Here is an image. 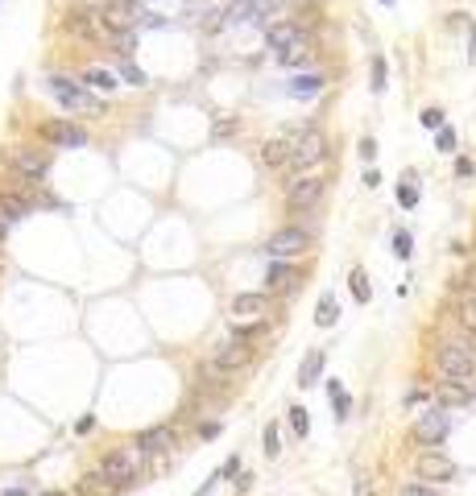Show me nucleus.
I'll list each match as a JSON object with an SVG mask.
<instances>
[{"label": "nucleus", "instance_id": "2eb2a0df", "mask_svg": "<svg viewBox=\"0 0 476 496\" xmlns=\"http://www.w3.org/2000/svg\"><path fill=\"white\" fill-rule=\"evenodd\" d=\"M265 42H269L274 54H282V50L307 42V33H303V25H298V21H278V25H269V29H265Z\"/></svg>", "mask_w": 476, "mask_h": 496}, {"label": "nucleus", "instance_id": "473e14b6", "mask_svg": "<svg viewBox=\"0 0 476 496\" xmlns=\"http://www.w3.org/2000/svg\"><path fill=\"white\" fill-rule=\"evenodd\" d=\"M290 426H294V434H298V439L310 430V418H307V409H303V405H290Z\"/></svg>", "mask_w": 476, "mask_h": 496}, {"label": "nucleus", "instance_id": "ddd939ff", "mask_svg": "<svg viewBox=\"0 0 476 496\" xmlns=\"http://www.w3.org/2000/svg\"><path fill=\"white\" fill-rule=\"evenodd\" d=\"M9 165H13L21 178H29V182H42L46 170H50V158L42 149H13V153H9Z\"/></svg>", "mask_w": 476, "mask_h": 496}, {"label": "nucleus", "instance_id": "9b49d317", "mask_svg": "<svg viewBox=\"0 0 476 496\" xmlns=\"http://www.w3.org/2000/svg\"><path fill=\"white\" fill-rule=\"evenodd\" d=\"M133 447L141 451L145 459H149V455H170V451L178 447V434H174V426H149V430L137 434Z\"/></svg>", "mask_w": 476, "mask_h": 496}, {"label": "nucleus", "instance_id": "a211bd4d", "mask_svg": "<svg viewBox=\"0 0 476 496\" xmlns=\"http://www.w3.org/2000/svg\"><path fill=\"white\" fill-rule=\"evenodd\" d=\"M323 368H328V356L319 352H307L303 356V368H298V389H315L319 385V377H323Z\"/></svg>", "mask_w": 476, "mask_h": 496}, {"label": "nucleus", "instance_id": "423d86ee", "mask_svg": "<svg viewBox=\"0 0 476 496\" xmlns=\"http://www.w3.org/2000/svg\"><path fill=\"white\" fill-rule=\"evenodd\" d=\"M323 190H328V182H323L319 174L303 170V174H294V178L282 187V194H286V207H294V211H310V207L323 199Z\"/></svg>", "mask_w": 476, "mask_h": 496}, {"label": "nucleus", "instance_id": "9d476101", "mask_svg": "<svg viewBox=\"0 0 476 496\" xmlns=\"http://www.w3.org/2000/svg\"><path fill=\"white\" fill-rule=\"evenodd\" d=\"M414 472H418V480H435V484L460 480V468H455L448 455H435V451H427V455L414 459Z\"/></svg>", "mask_w": 476, "mask_h": 496}, {"label": "nucleus", "instance_id": "dca6fc26", "mask_svg": "<svg viewBox=\"0 0 476 496\" xmlns=\"http://www.w3.org/2000/svg\"><path fill=\"white\" fill-rule=\"evenodd\" d=\"M79 83H83L87 92H95V95H112V92H120L117 71H108V67H87V71L79 75Z\"/></svg>", "mask_w": 476, "mask_h": 496}, {"label": "nucleus", "instance_id": "79ce46f5", "mask_svg": "<svg viewBox=\"0 0 476 496\" xmlns=\"http://www.w3.org/2000/svg\"><path fill=\"white\" fill-rule=\"evenodd\" d=\"M215 434H220V426H215V422H203V426H199V439H215Z\"/></svg>", "mask_w": 476, "mask_h": 496}, {"label": "nucleus", "instance_id": "e433bc0d", "mask_svg": "<svg viewBox=\"0 0 476 496\" xmlns=\"http://www.w3.org/2000/svg\"><path fill=\"white\" fill-rule=\"evenodd\" d=\"M373 92H385V58H373Z\"/></svg>", "mask_w": 476, "mask_h": 496}, {"label": "nucleus", "instance_id": "bb28decb", "mask_svg": "<svg viewBox=\"0 0 476 496\" xmlns=\"http://www.w3.org/2000/svg\"><path fill=\"white\" fill-rule=\"evenodd\" d=\"M274 4H278V0H244V21H261V17H269Z\"/></svg>", "mask_w": 476, "mask_h": 496}, {"label": "nucleus", "instance_id": "cd10ccee", "mask_svg": "<svg viewBox=\"0 0 476 496\" xmlns=\"http://www.w3.org/2000/svg\"><path fill=\"white\" fill-rule=\"evenodd\" d=\"M117 79H124L129 87H145V71H141V67H133L129 58H120V71H117Z\"/></svg>", "mask_w": 476, "mask_h": 496}, {"label": "nucleus", "instance_id": "0eeeda50", "mask_svg": "<svg viewBox=\"0 0 476 496\" xmlns=\"http://www.w3.org/2000/svg\"><path fill=\"white\" fill-rule=\"evenodd\" d=\"M310 244H315V236H310L307 228H282V232L269 236L265 253H269V260H298L310 253Z\"/></svg>", "mask_w": 476, "mask_h": 496}, {"label": "nucleus", "instance_id": "58836bf2", "mask_svg": "<svg viewBox=\"0 0 476 496\" xmlns=\"http://www.w3.org/2000/svg\"><path fill=\"white\" fill-rule=\"evenodd\" d=\"M237 472H240V459L232 455V459H228V463H224V468H220L215 475H220V480H228V475H237Z\"/></svg>", "mask_w": 476, "mask_h": 496}, {"label": "nucleus", "instance_id": "2f4dec72", "mask_svg": "<svg viewBox=\"0 0 476 496\" xmlns=\"http://www.w3.org/2000/svg\"><path fill=\"white\" fill-rule=\"evenodd\" d=\"M460 327H472L476 331V294H468L460 302Z\"/></svg>", "mask_w": 476, "mask_h": 496}, {"label": "nucleus", "instance_id": "20e7f679", "mask_svg": "<svg viewBox=\"0 0 476 496\" xmlns=\"http://www.w3.org/2000/svg\"><path fill=\"white\" fill-rule=\"evenodd\" d=\"M269 310H274V298L269 294H237L232 298V307H228V314H232V323L237 327H253V331H261V327H269ZM249 331V335H253Z\"/></svg>", "mask_w": 476, "mask_h": 496}, {"label": "nucleus", "instance_id": "6e6552de", "mask_svg": "<svg viewBox=\"0 0 476 496\" xmlns=\"http://www.w3.org/2000/svg\"><path fill=\"white\" fill-rule=\"evenodd\" d=\"M452 426H455L452 409H448V405H435V409H427V414H418V422H414V439L435 447V443H443V439L452 434Z\"/></svg>", "mask_w": 476, "mask_h": 496}, {"label": "nucleus", "instance_id": "a878e982", "mask_svg": "<svg viewBox=\"0 0 476 496\" xmlns=\"http://www.w3.org/2000/svg\"><path fill=\"white\" fill-rule=\"evenodd\" d=\"M335 319H340V307H335L332 294H323V302H319V310H315V323H319V327H332Z\"/></svg>", "mask_w": 476, "mask_h": 496}, {"label": "nucleus", "instance_id": "c85d7f7f", "mask_svg": "<svg viewBox=\"0 0 476 496\" xmlns=\"http://www.w3.org/2000/svg\"><path fill=\"white\" fill-rule=\"evenodd\" d=\"M398 203H402L406 211H410V207H418V190H414V178H410V174H406L402 187H398Z\"/></svg>", "mask_w": 476, "mask_h": 496}, {"label": "nucleus", "instance_id": "4be33fe9", "mask_svg": "<svg viewBox=\"0 0 476 496\" xmlns=\"http://www.w3.org/2000/svg\"><path fill=\"white\" fill-rule=\"evenodd\" d=\"M278 58H282L286 67H310V62H315V50H310V42H298V46L282 50Z\"/></svg>", "mask_w": 476, "mask_h": 496}, {"label": "nucleus", "instance_id": "b1692460", "mask_svg": "<svg viewBox=\"0 0 476 496\" xmlns=\"http://www.w3.org/2000/svg\"><path fill=\"white\" fill-rule=\"evenodd\" d=\"M439 397H443V405H464V402H472V397H468V389H464L460 380H443Z\"/></svg>", "mask_w": 476, "mask_h": 496}, {"label": "nucleus", "instance_id": "de8ad7c7", "mask_svg": "<svg viewBox=\"0 0 476 496\" xmlns=\"http://www.w3.org/2000/svg\"><path fill=\"white\" fill-rule=\"evenodd\" d=\"M46 496H63V492H46Z\"/></svg>", "mask_w": 476, "mask_h": 496}, {"label": "nucleus", "instance_id": "f257e3e1", "mask_svg": "<svg viewBox=\"0 0 476 496\" xmlns=\"http://www.w3.org/2000/svg\"><path fill=\"white\" fill-rule=\"evenodd\" d=\"M46 87H50V95L67 108V112H83V116H104V99L95 92H87L83 83H75V79H67V75H50L46 79Z\"/></svg>", "mask_w": 476, "mask_h": 496}, {"label": "nucleus", "instance_id": "1a4fd4ad", "mask_svg": "<svg viewBox=\"0 0 476 496\" xmlns=\"http://www.w3.org/2000/svg\"><path fill=\"white\" fill-rule=\"evenodd\" d=\"M42 137H46L54 149H83V145H87V133H83L79 124H71V120H46V124H42Z\"/></svg>", "mask_w": 476, "mask_h": 496}, {"label": "nucleus", "instance_id": "5701e85b", "mask_svg": "<svg viewBox=\"0 0 476 496\" xmlns=\"http://www.w3.org/2000/svg\"><path fill=\"white\" fill-rule=\"evenodd\" d=\"M199 380H203L207 389H215V385H228V368H220V364H212V360H203V364H199Z\"/></svg>", "mask_w": 476, "mask_h": 496}, {"label": "nucleus", "instance_id": "aec40b11", "mask_svg": "<svg viewBox=\"0 0 476 496\" xmlns=\"http://www.w3.org/2000/svg\"><path fill=\"white\" fill-rule=\"evenodd\" d=\"M290 158V137H274V141L261 145V162L265 165H286Z\"/></svg>", "mask_w": 476, "mask_h": 496}, {"label": "nucleus", "instance_id": "c756f323", "mask_svg": "<svg viewBox=\"0 0 476 496\" xmlns=\"http://www.w3.org/2000/svg\"><path fill=\"white\" fill-rule=\"evenodd\" d=\"M328 393H332L335 418H340V422H344V418H348V397H344V389H340V380H332V385H328Z\"/></svg>", "mask_w": 476, "mask_h": 496}, {"label": "nucleus", "instance_id": "09e8293b", "mask_svg": "<svg viewBox=\"0 0 476 496\" xmlns=\"http://www.w3.org/2000/svg\"><path fill=\"white\" fill-rule=\"evenodd\" d=\"M381 4H394V0H381Z\"/></svg>", "mask_w": 476, "mask_h": 496}, {"label": "nucleus", "instance_id": "6ab92c4d", "mask_svg": "<svg viewBox=\"0 0 476 496\" xmlns=\"http://www.w3.org/2000/svg\"><path fill=\"white\" fill-rule=\"evenodd\" d=\"M33 211V203L29 199H21V194H0V215H4V224L13 228L17 219H25V215Z\"/></svg>", "mask_w": 476, "mask_h": 496}, {"label": "nucleus", "instance_id": "f03ea898", "mask_svg": "<svg viewBox=\"0 0 476 496\" xmlns=\"http://www.w3.org/2000/svg\"><path fill=\"white\" fill-rule=\"evenodd\" d=\"M99 475H104L112 488H133V484L145 475V455L137 447L108 451V455L99 459Z\"/></svg>", "mask_w": 476, "mask_h": 496}, {"label": "nucleus", "instance_id": "c03bdc74", "mask_svg": "<svg viewBox=\"0 0 476 496\" xmlns=\"http://www.w3.org/2000/svg\"><path fill=\"white\" fill-rule=\"evenodd\" d=\"M468 58L476 62V25H472V38H468Z\"/></svg>", "mask_w": 476, "mask_h": 496}, {"label": "nucleus", "instance_id": "7c9ffc66", "mask_svg": "<svg viewBox=\"0 0 476 496\" xmlns=\"http://www.w3.org/2000/svg\"><path fill=\"white\" fill-rule=\"evenodd\" d=\"M265 455H269V459H278V455H282V434H278V426H274V422L265 426Z\"/></svg>", "mask_w": 476, "mask_h": 496}, {"label": "nucleus", "instance_id": "a18cd8bd", "mask_svg": "<svg viewBox=\"0 0 476 496\" xmlns=\"http://www.w3.org/2000/svg\"><path fill=\"white\" fill-rule=\"evenodd\" d=\"M9 236V224H4V215H0V240Z\"/></svg>", "mask_w": 476, "mask_h": 496}, {"label": "nucleus", "instance_id": "ea45409f", "mask_svg": "<svg viewBox=\"0 0 476 496\" xmlns=\"http://www.w3.org/2000/svg\"><path fill=\"white\" fill-rule=\"evenodd\" d=\"M373 153H377V145H373V137H364V141H360V158L373 162Z\"/></svg>", "mask_w": 476, "mask_h": 496}, {"label": "nucleus", "instance_id": "8fccbe9b", "mask_svg": "<svg viewBox=\"0 0 476 496\" xmlns=\"http://www.w3.org/2000/svg\"><path fill=\"white\" fill-rule=\"evenodd\" d=\"M294 4H307V0H294Z\"/></svg>", "mask_w": 476, "mask_h": 496}, {"label": "nucleus", "instance_id": "c9c22d12", "mask_svg": "<svg viewBox=\"0 0 476 496\" xmlns=\"http://www.w3.org/2000/svg\"><path fill=\"white\" fill-rule=\"evenodd\" d=\"M435 145H439V153H455V128H443V124H439Z\"/></svg>", "mask_w": 476, "mask_h": 496}, {"label": "nucleus", "instance_id": "f8f14e48", "mask_svg": "<svg viewBox=\"0 0 476 496\" xmlns=\"http://www.w3.org/2000/svg\"><path fill=\"white\" fill-rule=\"evenodd\" d=\"M265 290L269 294H298L303 290V269H294L290 260H274L265 273Z\"/></svg>", "mask_w": 476, "mask_h": 496}, {"label": "nucleus", "instance_id": "37998d69", "mask_svg": "<svg viewBox=\"0 0 476 496\" xmlns=\"http://www.w3.org/2000/svg\"><path fill=\"white\" fill-rule=\"evenodd\" d=\"M460 282H464V285H468V290H472V294H476V265H472V269H468V273H464V277H460Z\"/></svg>", "mask_w": 476, "mask_h": 496}, {"label": "nucleus", "instance_id": "a19ab883", "mask_svg": "<svg viewBox=\"0 0 476 496\" xmlns=\"http://www.w3.org/2000/svg\"><path fill=\"white\" fill-rule=\"evenodd\" d=\"M418 402H427V389H410L406 393V405H418Z\"/></svg>", "mask_w": 476, "mask_h": 496}, {"label": "nucleus", "instance_id": "39448f33", "mask_svg": "<svg viewBox=\"0 0 476 496\" xmlns=\"http://www.w3.org/2000/svg\"><path fill=\"white\" fill-rule=\"evenodd\" d=\"M319 158H328V137H323L319 128H298V133H290V158H286L290 170H310Z\"/></svg>", "mask_w": 476, "mask_h": 496}, {"label": "nucleus", "instance_id": "7ed1b4c3", "mask_svg": "<svg viewBox=\"0 0 476 496\" xmlns=\"http://www.w3.org/2000/svg\"><path fill=\"white\" fill-rule=\"evenodd\" d=\"M435 373L443 380L468 385V380H476V356H468L464 348H455L452 339H443V343L435 348Z\"/></svg>", "mask_w": 476, "mask_h": 496}, {"label": "nucleus", "instance_id": "49530a36", "mask_svg": "<svg viewBox=\"0 0 476 496\" xmlns=\"http://www.w3.org/2000/svg\"><path fill=\"white\" fill-rule=\"evenodd\" d=\"M468 397H472V402H476V385H472V389H468Z\"/></svg>", "mask_w": 476, "mask_h": 496}, {"label": "nucleus", "instance_id": "4468645a", "mask_svg": "<svg viewBox=\"0 0 476 496\" xmlns=\"http://www.w3.org/2000/svg\"><path fill=\"white\" fill-rule=\"evenodd\" d=\"M212 364L228 368V373L249 368V364H253V348H249V339H228V343H220V348L212 352Z\"/></svg>", "mask_w": 476, "mask_h": 496}, {"label": "nucleus", "instance_id": "f704fd0d", "mask_svg": "<svg viewBox=\"0 0 476 496\" xmlns=\"http://www.w3.org/2000/svg\"><path fill=\"white\" fill-rule=\"evenodd\" d=\"M394 253H398L402 260L414 253V240H410V232H406V228H398V232H394Z\"/></svg>", "mask_w": 476, "mask_h": 496}, {"label": "nucleus", "instance_id": "393cba45", "mask_svg": "<svg viewBox=\"0 0 476 496\" xmlns=\"http://www.w3.org/2000/svg\"><path fill=\"white\" fill-rule=\"evenodd\" d=\"M448 339H452L455 348H464L468 356H476V331L472 327H452L448 331Z\"/></svg>", "mask_w": 476, "mask_h": 496}, {"label": "nucleus", "instance_id": "4c0bfd02", "mask_svg": "<svg viewBox=\"0 0 476 496\" xmlns=\"http://www.w3.org/2000/svg\"><path fill=\"white\" fill-rule=\"evenodd\" d=\"M423 124H427V128H439V124H443V112H439V108H427V112H423Z\"/></svg>", "mask_w": 476, "mask_h": 496}, {"label": "nucleus", "instance_id": "412c9836", "mask_svg": "<svg viewBox=\"0 0 476 496\" xmlns=\"http://www.w3.org/2000/svg\"><path fill=\"white\" fill-rule=\"evenodd\" d=\"M348 285H352V298H357L360 307H369V302H373V290H369V273H364L360 265H352V273H348Z\"/></svg>", "mask_w": 476, "mask_h": 496}, {"label": "nucleus", "instance_id": "72a5a7b5", "mask_svg": "<svg viewBox=\"0 0 476 496\" xmlns=\"http://www.w3.org/2000/svg\"><path fill=\"white\" fill-rule=\"evenodd\" d=\"M398 496H439L431 484H423V480H406L402 488H398Z\"/></svg>", "mask_w": 476, "mask_h": 496}, {"label": "nucleus", "instance_id": "f3484780", "mask_svg": "<svg viewBox=\"0 0 476 496\" xmlns=\"http://www.w3.org/2000/svg\"><path fill=\"white\" fill-rule=\"evenodd\" d=\"M286 92L294 95V99H315V95L328 92V79H323V75H310V71L307 75H294Z\"/></svg>", "mask_w": 476, "mask_h": 496}]
</instances>
